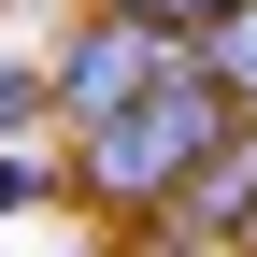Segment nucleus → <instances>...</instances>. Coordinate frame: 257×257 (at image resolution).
<instances>
[{"label": "nucleus", "mask_w": 257, "mask_h": 257, "mask_svg": "<svg viewBox=\"0 0 257 257\" xmlns=\"http://www.w3.org/2000/svg\"><path fill=\"white\" fill-rule=\"evenodd\" d=\"M229 143H243V114L186 72V86H157L143 114H114V128H86V143H72V200L100 214L114 243H143V229H172V214L200 200V172H214Z\"/></svg>", "instance_id": "obj_1"}, {"label": "nucleus", "mask_w": 257, "mask_h": 257, "mask_svg": "<svg viewBox=\"0 0 257 257\" xmlns=\"http://www.w3.org/2000/svg\"><path fill=\"white\" fill-rule=\"evenodd\" d=\"M200 57L172 43V29H143V15H114V0H86L72 29H57V57H43V86H57V143H86V128H114V114H143L157 86H186Z\"/></svg>", "instance_id": "obj_2"}, {"label": "nucleus", "mask_w": 257, "mask_h": 257, "mask_svg": "<svg viewBox=\"0 0 257 257\" xmlns=\"http://www.w3.org/2000/svg\"><path fill=\"white\" fill-rule=\"evenodd\" d=\"M172 229H200V243H229V257H257V128H243V143H229V157L200 172V200H186Z\"/></svg>", "instance_id": "obj_3"}, {"label": "nucleus", "mask_w": 257, "mask_h": 257, "mask_svg": "<svg viewBox=\"0 0 257 257\" xmlns=\"http://www.w3.org/2000/svg\"><path fill=\"white\" fill-rule=\"evenodd\" d=\"M186 57H200V86H214V100H229V114L257 128V0H243L229 29H200V43H186Z\"/></svg>", "instance_id": "obj_4"}, {"label": "nucleus", "mask_w": 257, "mask_h": 257, "mask_svg": "<svg viewBox=\"0 0 257 257\" xmlns=\"http://www.w3.org/2000/svg\"><path fill=\"white\" fill-rule=\"evenodd\" d=\"M72 200V143H0V214H57Z\"/></svg>", "instance_id": "obj_5"}, {"label": "nucleus", "mask_w": 257, "mask_h": 257, "mask_svg": "<svg viewBox=\"0 0 257 257\" xmlns=\"http://www.w3.org/2000/svg\"><path fill=\"white\" fill-rule=\"evenodd\" d=\"M57 128V86H43V57H0V143H43Z\"/></svg>", "instance_id": "obj_6"}, {"label": "nucleus", "mask_w": 257, "mask_h": 257, "mask_svg": "<svg viewBox=\"0 0 257 257\" xmlns=\"http://www.w3.org/2000/svg\"><path fill=\"white\" fill-rule=\"evenodd\" d=\"M114 15H143V29H172V43H200V29H229L243 0H114Z\"/></svg>", "instance_id": "obj_7"}, {"label": "nucleus", "mask_w": 257, "mask_h": 257, "mask_svg": "<svg viewBox=\"0 0 257 257\" xmlns=\"http://www.w3.org/2000/svg\"><path fill=\"white\" fill-rule=\"evenodd\" d=\"M114 257H229V243H200V229H143V243H114Z\"/></svg>", "instance_id": "obj_8"}]
</instances>
